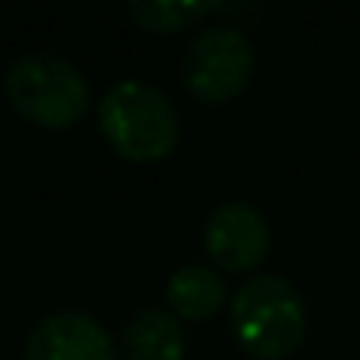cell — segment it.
Returning a JSON list of instances; mask_svg holds the SVG:
<instances>
[{"instance_id": "6da1fadb", "label": "cell", "mask_w": 360, "mask_h": 360, "mask_svg": "<svg viewBox=\"0 0 360 360\" xmlns=\"http://www.w3.org/2000/svg\"><path fill=\"white\" fill-rule=\"evenodd\" d=\"M99 131L131 162H159L180 141L176 106L148 82L124 78L99 99Z\"/></svg>"}, {"instance_id": "7a4b0ae2", "label": "cell", "mask_w": 360, "mask_h": 360, "mask_svg": "<svg viewBox=\"0 0 360 360\" xmlns=\"http://www.w3.org/2000/svg\"><path fill=\"white\" fill-rule=\"evenodd\" d=\"M230 328L258 360L290 356L307 328V307L300 290L283 276H255L230 300Z\"/></svg>"}, {"instance_id": "3957f363", "label": "cell", "mask_w": 360, "mask_h": 360, "mask_svg": "<svg viewBox=\"0 0 360 360\" xmlns=\"http://www.w3.org/2000/svg\"><path fill=\"white\" fill-rule=\"evenodd\" d=\"M4 96L11 110L36 127H75L92 103L85 75L57 53H25L4 75Z\"/></svg>"}, {"instance_id": "277c9868", "label": "cell", "mask_w": 360, "mask_h": 360, "mask_svg": "<svg viewBox=\"0 0 360 360\" xmlns=\"http://www.w3.org/2000/svg\"><path fill=\"white\" fill-rule=\"evenodd\" d=\"M255 71V46L233 25L202 29L180 60L184 89L202 103H230L240 96Z\"/></svg>"}, {"instance_id": "5b68a950", "label": "cell", "mask_w": 360, "mask_h": 360, "mask_svg": "<svg viewBox=\"0 0 360 360\" xmlns=\"http://www.w3.org/2000/svg\"><path fill=\"white\" fill-rule=\"evenodd\" d=\"M272 244L265 216L248 202L219 205L205 223V251L223 272H251L265 262Z\"/></svg>"}, {"instance_id": "8992f818", "label": "cell", "mask_w": 360, "mask_h": 360, "mask_svg": "<svg viewBox=\"0 0 360 360\" xmlns=\"http://www.w3.org/2000/svg\"><path fill=\"white\" fill-rule=\"evenodd\" d=\"M25 360H117V349L99 318L85 311H57L32 328Z\"/></svg>"}, {"instance_id": "52a82bcc", "label": "cell", "mask_w": 360, "mask_h": 360, "mask_svg": "<svg viewBox=\"0 0 360 360\" xmlns=\"http://www.w3.org/2000/svg\"><path fill=\"white\" fill-rule=\"evenodd\" d=\"M188 349L184 325L173 311L148 307L134 314L120 332V356L124 360H180Z\"/></svg>"}, {"instance_id": "ba28073f", "label": "cell", "mask_w": 360, "mask_h": 360, "mask_svg": "<svg viewBox=\"0 0 360 360\" xmlns=\"http://www.w3.org/2000/svg\"><path fill=\"white\" fill-rule=\"evenodd\" d=\"M223 300H226V286H223L219 272L209 265H180L166 283L169 311L180 318H191V321L212 318L223 307Z\"/></svg>"}, {"instance_id": "9c48e42d", "label": "cell", "mask_w": 360, "mask_h": 360, "mask_svg": "<svg viewBox=\"0 0 360 360\" xmlns=\"http://www.w3.org/2000/svg\"><path fill=\"white\" fill-rule=\"evenodd\" d=\"M219 11V0H131L127 15L145 32H180Z\"/></svg>"}]
</instances>
